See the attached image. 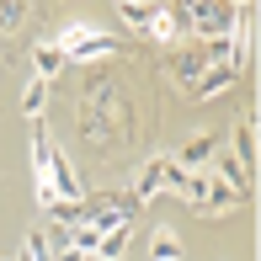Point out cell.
Wrapping results in <instances>:
<instances>
[{
    "label": "cell",
    "instance_id": "13",
    "mask_svg": "<svg viewBox=\"0 0 261 261\" xmlns=\"http://www.w3.org/2000/svg\"><path fill=\"white\" fill-rule=\"evenodd\" d=\"M128 234H134L128 224H123V229H112V234H101V240H96V261H117V256L128 251Z\"/></svg>",
    "mask_w": 261,
    "mask_h": 261
},
{
    "label": "cell",
    "instance_id": "5",
    "mask_svg": "<svg viewBox=\"0 0 261 261\" xmlns=\"http://www.w3.org/2000/svg\"><path fill=\"white\" fill-rule=\"evenodd\" d=\"M165 171H171V155H149L144 160V171H139V181H134V197H139V208L149 203V197L165 187Z\"/></svg>",
    "mask_w": 261,
    "mask_h": 261
},
{
    "label": "cell",
    "instance_id": "9",
    "mask_svg": "<svg viewBox=\"0 0 261 261\" xmlns=\"http://www.w3.org/2000/svg\"><path fill=\"white\" fill-rule=\"evenodd\" d=\"M219 155V144H213V134H197L192 144L181 149V155H176V165H181V171H208V160Z\"/></svg>",
    "mask_w": 261,
    "mask_h": 261
},
{
    "label": "cell",
    "instance_id": "18",
    "mask_svg": "<svg viewBox=\"0 0 261 261\" xmlns=\"http://www.w3.org/2000/svg\"><path fill=\"white\" fill-rule=\"evenodd\" d=\"M112 6H134V0H112Z\"/></svg>",
    "mask_w": 261,
    "mask_h": 261
},
{
    "label": "cell",
    "instance_id": "15",
    "mask_svg": "<svg viewBox=\"0 0 261 261\" xmlns=\"http://www.w3.org/2000/svg\"><path fill=\"white\" fill-rule=\"evenodd\" d=\"M117 11H123V21H134V27H149L155 11H160V0H134V6H117Z\"/></svg>",
    "mask_w": 261,
    "mask_h": 261
},
{
    "label": "cell",
    "instance_id": "6",
    "mask_svg": "<svg viewBox=\"0 0 261 261\" xmlns=\"http://www.w3.org/2000/svg\"><path fill=\"white\" fill-rule=\"evenodd\" d=\"M229 80H234V69H229V64H208L203 75H197L192 86L181 91V96H192V101H208V96H219V91L229 86Z\"/></svg>",
    "mask_w": 261,
    "mask_h": 261
},
{
    "label": "cell",
    "instance_id": "4",
    "mask_svg": "<svg viewBox=\"0 0 261 261\" xmlns=\"http://www.w3.org/2000/svg\"><path fill=\"white\" fill-rule=\"evenodd\" d=\"M208 171H213V176H219V181H224V187H234V192H240V197H251V171H245V165H240V160H234V155H229V149H219V155H213V160H208Z\"/></svg>",
    "mask_w": 261,
    "mask_h": 261
},
{
    "label": "cell",
    "instance_id": "8",
    "mask_svg": "<svg viewBox=\"0 0 261 261\" xmlns=\"http://www.w3.org/2000/svg\"><path fill=\"white\" fill-rule=\"evenodd\" d=\"M181 32H187V21H181V11H155V21H149V38L155 43H165V48H176L181 43Z\"/></svg>",
    "mask_w": 261,
    "mask_h": 261
},
{
    "label": "cell",
    "instance_id": "19",
    "mask_svg": "<svg viewBox=\"0 0 261 261\" xmlns=\"http://www.w3.org/2000/svg\"><path fill=\"white\" fill-rule=\"evenodd\" d=\"M229 6H245V0H229Z\"/></svg>",
    "mask_w": 261,
    "mask_h": 261
},
{
    "label": "cell",
    "instance_id": "7",
    "mask_svg": "<svg viewBox=\"0 0 261 261\" xmlns=\"http://www.w3.org/2000/svg\"><path fill=\"white\" fill-rule=\"evenodd\" d=\"M203 69H208V64H203V54L192 48V38H187V43H176V59H171V75H176V86L187 91L197 75H203Z\"/></svg>",
    "mask_w": 261,
    "mask_h": 261
},
{
    "label": "cell",
    "instance_id": "17",
    "mask_svg": "<svg viewBox=\"0 0 261 261\" xmlns=\"http://www.w3.org/2000/svg\"><path fill=\"white\" fill-rule=\"evenodd\" d=\"M27 21V0H0V32H16Z\"/></svg>",
    "mask_w": 261,
    "mask_h": 261
},
{
    "label": "cell",
    "instance_id": "16",
    "mask_svg": "<svg viewBox=\"0 0 261 261\" xmlns=\"http://www.w3.org/2000/svg\"><path fill=\"white\" fill-rule=\"evenodd\" d=\"M149 256H155V261H181V240H176L171 229H160L155 245H149Z\"/></svg>",
    "mask_w": 261,
    "mask_h": 261
},
{
    "label": "cell",
    "instance_id": "3",
    "mask_svg": "<svg viewBox=\"0 0 261 261\" xmlns=\"http://www.w3.org/2000/svg\"><path fill=\"white\" fill-rule=\"evenodd\" d=\"M229 155L245 165V171H256V112H240L234 117V139H229Z\"/></svg>",
    "mask_w": 261,
    "mask_h": 261
},
{
    "label": "cell",
    "instance_id": "14",
    "mask_svg": "<svg viewBox=\"0 0 261 261\" xmlns=\"http://www.w3.org/2000/svg\"><path fill=\"white\" fill-rule=\"evenodd\" d=\"M208 181H213L208 171H187V181H181V197H187L192 208H203V197H208Z\"/></svg>",
    "mask_w": 261,
    "mask_h": 261
},
{
    "label": "cell",
    "instance_id": "2",
    "mask_svg": "<svg viewBox=\"0 0 261 261\" xmlns=\"http://www.w3.org/2000/svg\"><path fill=\"white\" fill-rule=\"evenodd\" d=\"M59 48H64V59H101V54L123 48V43H117L112 32H96V27H86V21H75V27H64Z\"/></svg>",
    "mask_w": 261,
    "mask_h": 261
},
{
    "label": "cell",
    "instance_id": "10",
    "mask_svg": "<svg viewBox=\"0 0 261 261\" xmlns=\"http://www.w3.org/2000/svg\"><path fill=\"white\" fill-rule=\"evenodd\" d=\"M64 64H69V59H64L59 43H38V48H32V75H38V80H54Z\"/></svg>",
    "mask_w": 261,
    "mask_h": 261
},
{
    "label": "cell",
    "instance_id": "1",
    "mask_svg": "<svg viewBox=\"0 0 261 261\" xmlns=\"http://www.w3.org/2000/svg\"><path fill=\"white\" fill-rule=\"evenodd\" d=\"M181 21L192 38H229V32H240V6H229V0H187L181 6Z\"/></svg>",
    "mask_w": 261,
    "mask_h": 261
},
{
    "label": "cell",
    "instance_id": "11",
    "mask_svg": "<svg viewBox=\"0 0 261 261\" xmlns=\"http://www.w3.org/2000/svg\"><path fill=\"white\" fill-rule=\"evenodd\" d=\"M208 176H213V171H208ZM234 203H245V197L234 192V187H224L219 176H213V181H208V197H203V208H208V213H224V208H234Z\"/></svg>",
    "mask_w": 261,
    "mask_h": 261
},
{
    "label": "cell",
    "instance_id": "12",
    "mask_svg": "<svg viewBox=\"0 0 261 261\" xmlns=\"http://www.w3.org/2000/svg\"><path fill=\"white\" fill-rule=\"evenodd\" d=\"M43 107H48V80L32 75L27 86H21V112H27V117H43Z\"/></svg>",
    "mask_w": 261,
    "mask_h": 261
}]
</instances>
